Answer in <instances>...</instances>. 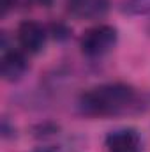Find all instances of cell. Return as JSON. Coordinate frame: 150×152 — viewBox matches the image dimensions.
<instances>
[{"instance_id":"1","label":"cell","mask_w":150,"mask_h":152,"mask_svg":"<svg viewBox=\"0 0 150 152\" xmlns=\"http://www.w3.org/2000/svg\"><path fill=\"white\" fill-rule=\"evenodd\" d=\"M140 94L134 87L111 81L85 90L78 99V110L85 117H117L138 110Z\"/></svg>"},{"instance_id":"2","label":"cell","mask_w":150,"mask_h":152,"mask_svg":"<svg viewBox=\"0 0 150 152\" xmlns=\"http://www.w3.org/2000/svg\"><path fill=\"white\" fill-rule=\"evenodd\" d=\"M117 42H118V30L113 25L99 23V25L85 30V34L79 39V48L85 57L99 58V57L110 53L117 46Z\"/></svg>"},{"instance_id":"3","label":"cell","mask_w":150,"mask_h":152,"mask_svg":"<svg viewBox=\"0 0 150 152\" xmlns=\"http://www.w3.org/2000/svg\"><path fill=\"white\" fill-rule=\"evenodd\" d=\"M16 39L20 48L25 53L30 55H37L44 50L46 46V39H48V30L46 27H42L36 20H25L18 25L16 30Z\"/></svg>"},{"instance_id":"4","label":"cell","mask_w":150,"mask_h":152,"mask_svg":"<svg viewBox=\"0 0 150 152\" xmlns=\"http://www.w3.org/2000/svg\"><path fill=\"white\" fill-rule=\"evenodd\" d=\"M108 152H141V134L134 127L113 129L104 138Z\"/></svg>"},{"instance_id":"5","label":"cell","mask_w":150,"mask_h":152,"mask_svg":"<svg viewBox=\"0 0 150 152\" xmlns=\"http://www.w3.org/2000/svg\"><path fill=\"white\" fill-rule=\"evenodd\" d=\"M30 69L28 58L23 50H14V48H5L2 50V60H0V73L5 81H20L27 71Z\"/></svg>"},{"instance_id":"6","label":"cell","mask_w":150,"mask_h":152,"mask_svg":"<svg viewBox=\"0 0 150 152\" xmlns=\"http://www.w3.org/2000/svg\"><path fill=\"white\" fill-rule=\"evenodd\" d=\"M71 16L78 20H99L110 11V0H66Z\"/></svg>"},{"instance_id":"7","label":"cell","mask_w":150,"mask_h":152,"mask_svg":"<svg viewBox=\"0 0 150 152\" xmlns=\"http://www.w3.org/2000/svg\"><path fill=\"white\" fill-rule=\"evenodd\" d=\"M122 9H124V12H127L131 16L150 14V0H124Z\"/></svg>"},{"instance_id":"8","label":"cell","mask_w":150,"mask_h":152,"mask_svg":"<svg viewBox=\"0 0 150 152\" xmlns=\"http://www.w3.org/2000/svg\"><path fill=\"white\" fill-rule=\"evenodd\" d=\"M50 28H51V34H53L57 39H67L69 37V34H71L69 28H67L64 23H53Z\"/></svg>"},{"instance_id":"9","label":"cell","mask_w":150,"mask_h":152,"mask_svg":"<svg viewBox=\"0 0 150 152\" xmlns=\"http://www.w3.org/2000/svg\"><path fill=\"white\" fill-rule=\"evenodd\" d=\"M34 152H58V151L53 149V147H37Z\"/></svg>"},{"instance_id":"10","label":"cell","mask_w":150,"mask_h":152,"mask_svg":"<svg viewBox=\"0 0 150 152\" xmlns=\"http://www.w3.org/2000/svg\"><path fill=\"white\" fill-rule=\"evenodd\" d=\"M147 32H149V34H150V23H149V25H147Z\"/></svg>"}]
</instances>
